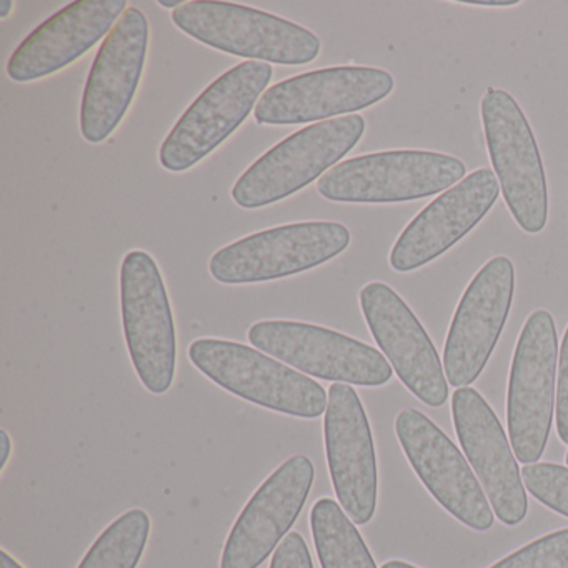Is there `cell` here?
Listing matches in <instances>:
<instances>
[{"instance_id":"cell-32","label":"cell","mask_w":568,"mask_h":568,"mask_svg":"<svg viewBox=\"0 0 568 568\" xmlns=\"http://www.w3.org/2000/svg\"><path fill=\"white\" fill-rule=\"evenodd\" d=\"M159 6H162V8H165V9H179L181 8V6H184V2H179V0H161V2H159Z\"/></svg>"},{"instance_id":"cell-30","label":"cell","mask_w":568,"mask_h":568,"mask_svg":"<svg viewBox=\"0 0 568 568\" xmlns=\"http://www.w3.org/2000/svg\"><path fill=\"white\" fill-rule=\"evenodd\" d=\"M12 9H14V2H12V0H2V2H0V19H8Z\"/></svg>"},{"instance_id":"cell-33","label":"cell","mask_w":568,"mask_h":568,"mask_svg":"<svg viewBox=\"0 0 568 568\" xmlns=\"http://www.w3.org/2000/svg\"><path fill=\"white\" fill-rule=\"evenodd\" d=\"M567 465H568V454H567Z\"/></svg>"},{"instance_id":"cell-23","label":"cell","mask_w":568,"mask_h":568,"mask_svg":"<svg viewBox=\"0 0 568 568\" xmlns=\"http://www.w3.org/2000/svg\"><path fill=\"white\" fill-rule=\"evenodd\" d=\"M490 568H568V528L525 545Z\"/></svg>"},{"instance_id":"cell-27","label":"cell","mask_w":568,"mask_h":568,"mask_svg":"<svg viewBox=\"0 0 568 568\" xmlns=\"http://www.w3.org/2000/svg\"><path fill=\"white\" fill-rule=\"evenodd\" d=\"M455 4L478 6V8H515L520 0H455Z\"/></svg>"},{"instance_id":"cell-13","label":"cell","mask_w":568,"mask_h":568,"mask_svg":"<svg viewBox=\"0 0 568 568\" xmlns=\"http://www.w3.org/2000/svg\"><path fill=\"white\" fill-rule=\"evenodd\" d=\"M149 49L148 18L128 9L102 42L89 72L81 104V134L102 144L124 121L134 102Z\"/></svg>"},{"instance_id":"cell-31","label":"cell","mask_w":568,"mask_h":568,"mask_svg":"<svg viewBox=\"0 0 568 568\" xmlns=\"http://www.w3.org/2000/svg\"><path fill=\"white\" fill-rule=\"evenodd\" d=\"M382 568H417L414 565L407 564V561L402 560H390L387 564L382 565Z\"/></svg>"},{"instance_id":"cell-6","label":"cell","mask_w":568,"mask_h":568,"mask_svg":"<svg viewBox=\"0 0 568 568\" xmlns=\"http://www.w3.org/2000/svg\"><path fill=\"white\" fill-rule=\"evenodd\" d=\"M125 344L142 385L162 395L174 384L178 335L161 268L151 254L132 251L121 267Z\"/></svg>"},{"instance_id":"cell-5","label":"cell","mask_w":568,"mask_h":568,"mask_svg":"<svg viewBox=\"0 0 568 568\" xmlns=\"http://www.w3.org/2000/svg\"><path fill=\"white\" fill-rule=\"evenodd\" d=\"M481 125L500 192L511 217L527 234L547 225L544 162L530 124L508 92L490 88L480 102Z\"/></svg>"},{"instance_id":"cell-4","label":"cell","mask_w":568,"mask_h":568,"mask_svg":"<svg viewBox=\"0 0 568 568\" xmlns=\"http://www.w3.org/2000/svg\"><path fill=\"white\" fill-rule=\"evenodd\" d=\"M464 162L430 151H388L341 162L322 175V197L342 204H397L440 194L465 179Z\"/></svg>"},{"instance_id":"cell-14","label":"cell","mask_w":568,"mask_h":568,"mask_svg":"<svg viewBox=\"0 0 568 568\" xmlns=\"http://www.w3.org/2000/svg\"><path fill=\"white\" fill-rule=\"evenodd\" d=\"M398 442L422 484L457 520L478 531L494 525V511L474 470L454 442L422 412L405 408L395 420Z\"/></svg>"},{"instance_id":"cell-1","label":"cell","mask_w":568,"mask_h":568,"mask_svg":"<svg viewBox=\"0 0 568 568\" xmlns=\"http://www.w3.org/2000/svg\"><path fill=\"white\" fill-rule=\"evenodd\" d=\"M172 22L215 51L264 64L305 65L321 54V41L308 29L231 2H184Z\"/></svg>"},{"instance_id":"cell-25","label":"cell","mask_w":568,"mask_h":568,"mask_svg":"<svg viewBox=\"0 0 568 568\" xmlns=\"http://www.w3.org/2000/svg\"><path fill=\"white\" fill-rule=\"evenodd\" d=\"M271 568H314L311 551L298 531H291L272 557Z\"/></svg>"},{"instance_id":"cell-2","label":"cell","mask_w":568,"mask_h":568,"mask_svg":"<svg viewBox=\"0 0 568 568\" xmlns=\"http://www.w3.org/2000/svg\"><path fill=\"white\" fill-rule=\"evenodd\" d=\"M364 134V118L355 114L302 129L254 162L235 182L232 199L247 211L277 204L327 174Z\"/></svg>"},{"instance_id":"cell-17","label":"cell","mask_w":568,"mask_h":568,"mask_svg":"<svg viewBox=\"0 0 568 568\" xmlns=\"http://www.w3.org/2000/svg\"><path fill=\"white\" fill-rule=\"evenodd\" d=\"M365 322L402 384L425 405L442 407L448 398L447 377L434 342L404 298L382 282L361 291Z\"/></svg>"},{"instance_id":"cell-11","label":"cell","mask_w":568,"mask_h":568,"mask_svg":"<svg viewBox=\"0 0 568 568\" xmlns=\"http://www.w3.org/2000/svg\"><path fill=\"white\" fill-rule=\"evenodd\" d=\"M394 78L375 68L307 72L267 89L255 105L258 125H301L364 111L394 91Z\"/></svg>"},{"instance_id":"cell-16","label":"cell","mask_w":568,"mask_h":568,"mask_svg":"<svg viewBox=\"0 0 568 568\" xmlns=\"http://www.w3.org/2000/svg\"><path fill=\"white\" fill-rule=\"evenodd\" d=\"M324 437L338 504L355 525L368 524L377 508V458L364 405L348 384L328 388Z\"/></svg>"},{"instance_id":"cell-3","label":"cell","mask_w":568,"mask_h":568,"mask_svg":"<svg viewBox=\"0 0 568 568\" xmlns=\"http://www.w3.org/2000/svg\"><path fill=\"white\" fill-rule=\"evenodd\" d=\"M189 358L209 381L258 407L308 420L327 410L321 384L247 345L199 338L189 347Z\"/></svg>"},{"instance_id":"cell-8","label":"cell","mask_w":568,"mask_h":568,"mask_svg":"<svg viewBox=\"0 0 568 568\" xmlns=\"http://www.w3.org/2000/svg\"><path fill=\"white\" fill-rule=\"evenodd\" d=\"M274 69L242 62L212 82L162 142L159 161L169 172H185L224 144L251 115L271 84Z\"/></svg>"},{"instance_id":"cell-26","label":"cell","mask_w":568,"mask_h":568,"mask_svg":"<svg viewBox=\"0 0 568 568\" xmlns=\"http://www.w3.org/2000/svg\"><path fill=\"white\" fill-rule=\"evenodd\" d=\"M557 432L560 440L568 445V327L558 354Z\"/></svg>"},{"instance_id":"cell-9","label":"cell","mask_w":568,"mask_h":568,"mask_svg":"<svg viewBox=\"0 0 568 568\" xmlns=\"http://www.w3.org/2000/svg\"><path fill=\"white\" fill-rule=\"evenodd\" d=\"M247 337L255 348L288 367L334 384L381 387L394 375L377 348L321 325L262 321L248 328Z\"/></svg>"},{"instance_id":"cell-7","label":"cell","mask_w":568,"mask_h":568,"mask_svg":"<svg viewBox=\"0 0 568 568\" xmlns=\"http://www.w3.org/2000/svg\"><path fill=\"white\" fill-rule=\"evenodd\" d=\"M348 245L351 231L338 222L282 225L215 252L209 271L221 284H261L312 271L347 251Z\"/></svg>"},{"instance_id":"cell-21","label":"cell","mask_w":568,"mask_h":568,"mask_svg":"<svg viewBox=\"0 0 568 568\" xmlns=\"http://www.w3.org/2000/svg\"><path fill=\"white\" fill-rule=\"evenodd\" d=\"M311 528L322 568H377L361 531L337 501H315Z\"/></svg>"},{"instance_id":"cell-15","label":"cell","mask_w":568,"mask_h":568,"mask_svg":"<svg viewBox=\"0 0 568 568\" xmlns=\"http://www.w3.org/2000/svg\"><path fill=\"white\" fill-rule=\"evenodd\" d=\"M314 478V464L305 455H294L278 465L235 520L222 551L221 568L261 567L294 527Z\"/></svg>"},{"instance_id":"cell-10","label":"cell","mask_w":568,"mask_h":568,"mask_svg":"<svg viewBox=\"0 0 568 568\" xmlns=\"http://www.w3.org/2000/svg\"><path fill=\"white\" fill-rule=\"evenodd\" d=\"M557 357L554 317L535 311L521 328L508 381V435L524 465L540 460L550 435Z\"/></svg>"},{"instance_id":"cell-29","label":"cell","mask_w":568,"mask_h":568,"mask_svg":"<svg viewBox=\"0 0 568 568\" xmlns=\"http://www.w3.org/2000/svg\"><path fill=\"white\" fill-rule=\"evenodd\" d=\"M0 568H24L6 550H0Z\"/></svg>"},{"instance_id":"cell-20","label":"cell","mask_w":568,"mask_h":568,"mask_svg":"<svg viewBox=\"0 0 568 568\" xmlns=\"http://www.w3.org/2000/svg\"><path fill=\"white\" fill-rule=\"evenodd\" d=\"M128 11L125 0H78L55 12L22 41L8 62L19 84L58 74L111 34Z\"/></svg>"},{"instance_id":"cell-12","label":"cell","mask_w":568,"mask_h":568,"mask_svg":"<svg viewBox=\"0 0 568 568\" xmlns=\"http://www.w3.org/2000/svg\"><path fill=\"white\" fill-rule=\"evenodd\" d=\"M515 267L510 258H490L460 298L444 351L445 377L455 388L477 381L490 361L510 312Z\"/></svg>"},{"instance_id":"cell-22","label":"cell","mask_w":568,"mask_h":568,"mask_svg":"<svg viewBox=\"0 0 568 568\" xmlns=\"http://www.w3.org/2000/svg\"><path fill=\"white\" fill-rule=\"evenodd\" d=\"M151 535V517L132 508L115 518L89 548L78 568H138Z\"/></svg>"},{"instance_id":"cell-18","label":"cell","mask_w":568,"mask_h":568,"mask_svg":"<svg viewBox=\"0 0 568 568\" xmlns=\"http://www.w3.org/2000/svg\"><path fill=\"white\" fill-rule=\"evenodd\" d=\"M500 184L491 169H478L438 195L398 235L390 267L412 272L430 264L477 227L497 202Z\"/></svg>"},{"instance_id":"cell-24","label":"cell","mask_w":568,"mask_h":568,"mask_svg":"<svg viewBox=\"0 0 568 568\" xmlns=\"http://www.w3.org/2000/svg\"><path fill=\"white\" fill-rule=\"evenodd\" d=\"M521 478L531 497L568 517V468L555 464L525 465Z\"/></svg>"},{"instance_id":"cell-19","label":"cell","mask_w":568,"mask_h":568,"mask_svg":"<svg viewBox=\"0 0 568 568\" xmlns=\"http://www.w3.org/2000/svg\"><path fill=\"white\" fill-rule=\"evenodd\" d=\"M452 415L465 457L480 478L495 514L508 527L520 524L527 517V491L497 415L470 387L455 390Z\"/></svg>"},{"instance_id":"cell-28","label":"cell","mask_w":568,"mask_h":568,"mask_svg":"<svg viewBox=\"0 0 568 568\" xmlns=\"http://www.w3.org/2000/svg\"><path fill=\"white\" fill-rule=\"evenodd\" d=\"M12 440L8 432L0 430V470H4L8 465L9 457H11Z\"/></svg>"}]
</instances>
